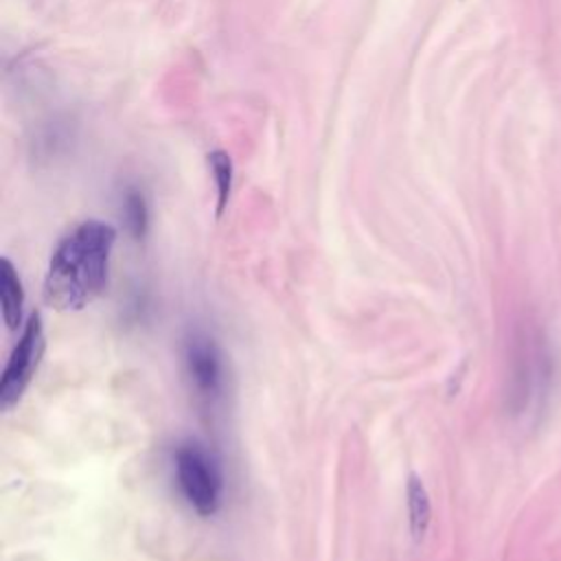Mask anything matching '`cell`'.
I'll list each match as a JSON object with an SVG mask.
<instances>
[{
    "label": "cell",
    "mask_w": 561,
    "mask_h": 561,
    "mask_svg": "<svg viewBox=\"0 0 561 561\" xmlns=\"http://www.w3.org/2000/svg\"><path fill=\"white\" fill-rule=\"evenodd\" d=\"M114 241L116 230L96 219L68 232L48 261L44 300L57 311H79L94 302L107 287Z\"/></svg>",
    "instance_id": "6da1fadb"
},
{
    "label": "cell",
    "mask_w": 561,
    "mask_h": 561,
    "mask_svg": "<svg viewBox=\"0 0 561 561\" xmlns=\"http://www.w3.org/2000/svg\"><path fill=\"white\" fill-rule=\"evenodd\" d=\"M554 355L548 335L537 327L524 329L517 340L511 373V412L519 419H533L546 410L554 386Z\"/></svg>",
    "instance_id": "7a4b0ae2"
},
{
    "label": "cell",
    "mask_w": 561,
    "mask_h": 561,
    "mask_svg": "<svg viewBox=\"0 0 561 561\" xmlns=\"http://www.w3.org/2000/svg\"><path fill=\"white\" fill-rule=\"evenodd\" d=\"M175 482L184 502L202 517H210L224 502V473L215 454L199 440H184L173 451Z\"/></svg>",
    "instance_id": "3957f363"
},
{
    "label": "cell",
    "mask_w": 561,
    "mask_h": 561,
    "mask_svg": "<svg viewBox=\"0 0 561 561\" xmlns=\"http://www.w3.org/2000/svg\"><path fill=\"white\" fill-rule=\"evenodd\" d=\"M184 375L197 403L213 408L226 388V366L217 342L204 331H191L184 340Z\"/></svg>",
    "instance_id": "277c9868"
},
{
    "label": "cell",
    "mask_w": 561,
    "mask_h": 561,
    "mask_svg": "<svg viewBox=\"0 0 561 561\" xmlns=\"http://www.w3.org/2000/svg\"><path fill=\"white\" fill-rule=\"evenodd\" d=\"M46 348V337H44V322L39 313H31L11 355L9 362L2 370L0 379V405L2 410L13 408L22 394L26 392L31 379L35 377L42 355Z\"/></svg>",
    "instance_id": "5b68a950"
},
{
    "label": "cell",
    "mask_w": 561,
    "mask_h": 561,
    "mask_svg": "<svg viewBox=\"0 0 561 561\" xmlns=\"http://www.w3.org/2000/svg\"><path fill=\"white\" fill-rule=\"evenodd\" d=\"M0 302H2V320L7 329L15 331L22 322L24 289L13 263L7 256L0 261Z\"/></svg>",
    "instance_id": "8992f818"
},
{
    "label": "cell",
    "mask_w": 561,
    "mask_h": 561,
    "mask_svg": "<svg viewBox=\"0 0 561 561\" xmlns=\"http://www.w3.org/2000/svg\"><path fill=\"white\" fill-rule=\"evenodd\" d=\"M405 502H408V519H410V533L414 541H421L430 528L432 522V504L427 489L419 476L408 478L405 486Z\"/></svg>",
    "instance_id": "52a82bcc"
},
{
    "label": "cell",
    "mask_w": 561,
    "mask_h": 561,
    "mask_svg": "<svg viewBox=\"0 0 561 561\" xmlns=\"http://www.w3.org/2000/svg\"><path fill=\"white\" fill-rule=\"evenodd\" d=\"M208 167L217 188V215H221L232 191V160L224 151H213L208 153Z\"/></svg>",
    "instance_id": "ba28073f"
},
{
    "label": "cell",
    "mask_w": 561,
    "mask_h": 561,
    "mask_svg": "<svg viewBox=\"0 0 561 561\" xmlns=\"http://www.w3.org/2000/svg\"><path fill=\"white\" fill-rule=\"evenodd\" d=\"M123 219H125V226L131 232V237H136V239L145 237L147 226H149V210H147L145 197L134 188H129L123 197Z\"/></svg>",
    "instance_id": "9c48e42d"
}]
</instances>
